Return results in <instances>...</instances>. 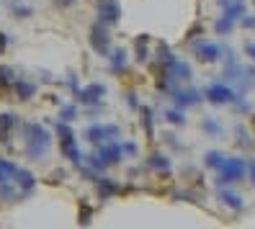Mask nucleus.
Segmentation results:
<instances>
[{
    "label": "nucleus",
    "mask_w": 255,
    "mask_h": 229,
    "mask_svg": "<svg viewBox=\"0 0 255 229\" xmlns=\"http://www.w3.org/2000/svg\"><path fill=\"white\" fill-rule=\"evenodd\" d=\"M165 121H170V124H175V126H183L186 124V116H183V109H168L165 111Z\"/></svg>",
    "instance_id": "412c9836"
},
{
    "label": "nucleus",
    "mask_w": 255,
    "mask_h": 229,
    "mask_svg": "<svg viewBox=\"0 0 255 229\" xmlns=\"http://www.w3.org/2000/svg\"><path fill=\"white\" fill-rule=\"evenodd\" d=\"M16 126H18V116L16 114H0V142L8 144Z\"/></svg>",
    "instance_id": "ddd939ff"
},
{
    "label": "nucleus",
    "mask_w": 255,
    "mask_h": 229,
    "mask_svg": "<svg viewBox=\"0 0 255 229\" xmlns=\"http://www.w3.org/2000/svg\"><path fill=\"white\" fill-rule=\"evenodd\" d=\"M13 183H16V188H18L23 196H28V193L36 188V178L28 173V170H23V167H18V170H16V175H13Z\"/></svg>",
    "instance_id": "f8f14e48"
},
{
    "label": "nucleus",
    "mask_w": 255,
    "mask_h": 229,
    "mask_svg": "<svg viewBox=\"0 0 255 229\" xmlns=\"http://www.w3.org/2000/svg\"><path fill=\"white\" fill-rule=\"evenodd\" d=\"M142 126L147 131V139L155 136V124H152V109H142Z\"/></svg>",
    "instance_id": "4be33fe9"
},
{
    "label": "nucleus",
    "mask_w": 255,
    "mask_h": 229,
    "mask_svg": "<svg viewBox=\"0 0 255 229\" xmlns=\"http://www.w3.org/2000/svg\"><path fill=\"white\" fill-rule=\"evenodd\" d=\"M147 41H149V36H139L137 39V62H147V57H149V52L144 47Z\"/></svg>",
    "instance_id": "a878e982"
},
{
    "label": "nucleus",
    "mask_w": 255,
    "mask_h": 229,
    "mask_svg": "<svg viewBox=\"0 0 255 229\" xmlns=\"http://www.w3.org/2000/svg\"><path fill=\"white\" fill-rule=\"evenodd\" d=\"M5 47H8V36H5L3 31H0V54L5 52Z\"/></svg>",
    "instance_id": "72a5a7b5"
},
{
    "label": "nucleus",
    "mask_w": 255,
    "mask_h": 229,
    "mask_svg": "<svg viewBox=\"0 0 255 229\" xmlns=\"http://www.w3.org/2000/svg\"><path fill=\"white\" fill-rule=\"evenodd\" d=\"M96 10H98V21L106 23V26H114L122 18V5H119V0H98Z\"/></svg>",
    "instance_id": "423d86ee"
},
{
    "label": "nucleus",
    "mask_w": 255,
    "mask_h": 229,
    "mask_svg": "<svg viewBox=\"0 0 255 229\" xmlns=\"http://www.w3.org/2000/svg\"><path fill=\"white\" fill-rule=\"evenodd\" d=\"M127 101H129L131 109H137V106H139V103H137V96H134V93H129V96H127Z\"/></svg>",
    "instance_id": "e433bc0d"
},
{
    "label": "nucleus",
    "mask_w": 255,
    "mask_h": 229,
    "mask_svg": "<svg viewBox=\"0 0 255 229\" xmlns=\"http://www.w3.org/2000/svg\"><path fill=\"white\" fill-rule=\"evenodd\" d=\"M114 136H119V126H114V124H93L85 131V139L93 144H103V142L114 139Z\"/></svg>",
    "instance_id": "0eeeda50"
},
{
    "label": "nucleus",
    "mask_w": 255,
    "mask_h": 229,
    "mask_svg": "<svg viewBox=\"0 0 255 229\" xmlns=\"http://www.w3.org/2000/svg\"><path fill=\"white\" fill-rule=\"evenodd\" d=\"M170 98H173V103L178 106V109H188V106H196V103H201V93H199V90H170Z\"/></svg>",
    "instance_id": "9b49d317"
},
{
    "label": "nucleus",
    "mask_w": 255,
    "mask_h": 229,
    "mask_svg": "<svg viewBox=\"0 0 255 229\" xmlns=\"http://www.w3.org/2000/svg\"><path fill=\"white\" fill-rule=\"evenodd\" d=\"M57 134H59V142H62V155L72 162V165H80L83 162V152L75 142V134L70 129V121H59L57 124Z\"/></svg>",
    "instance_id": "f03ea898"
},
{
    "label": "nucleus",
    "mask_w": 255,
    "mask_h": 229,
    "mask_svg": "<svg viewBox=\"0 0 255 229\" xmlns=\"http://www.w3.org/2000/svg\"><path fill=\"white\" fill-rule=\"evenodd\" d=\"M72 3H75V0H57V5H59V8H70Z\"/></svg>",
    "instance_id": "4c0bfd02"
},
{
    "label": "nucleus",
    "mask_w": 255,
    "mask_h": 229,
    "mask_svg": "<svg viewBox=\"0 0 255 229\" xmlns=\"http://www.w3.org/2000/svg\"><path fill=\"white\" fill-rule=\"evenodd\" d=\"M222 162H224V155H222V152H206V157H204V165H206V167L219 170Z\"/></svg>",
    "instance_id": "b1692460"
},
{
    "label": "nucleus",
    "mask_w": 255,
    "mask_h": 229,
    "mask_svg": "<svg viewBox=\"0 0 255 229\" xmlns=\"http://www.w3.org/2000/svg\"><path fill=\"white\" fill-rule=\"evenodd\" d=\"M201 129L209 131L212 136H219V134H222V124H219L217 118H204V121H201Z\"/></svg>",
    "instance_id": "393cba45"
},
{
    "label": "nucleus",
    "mask_w": 255,
    "mask_h": 229,
    "mask_svg": "<svg viewBox=\"0 0 255 229\" xmlns=\"http://www.w3.org/2000/svg\"><path fill=\"white\" fill-rule=\"evenodd\" d=\"M232 28H235V21H230L227 16H222V18L214 23V31H217L219 36H227V34H232Z\"/></svg>",
    "instance_id": "5701e85b"
},
{
    "label": "nucleus",
    "mask_w": 255,
    "mask_h": 229,
    "mask_svg": "<svg viewBox=\"0 0 255 229\" xmlns=\"http://www.w3.org/2000/svg\"><path fill=\"white\" fill-rule=\"evenodd\" d=\"M18 170V165L16 162H10V160H3L0 157V183H10L13 175H16Z\"/></svg>",
    "instance_id": "aec40b11"
},
{
    "label": "nucleus",
    "mask_w": 255,
    "mask_h": 229,
    "mask_svg": "<svg viewBox=\"0 0 255 229\" xmlns=\"http://www.w3.org/2000/svg\"><path fill=\"white\" fill-rule=\"evenodd\" d=\"M13 90H16L18 101H31L36 96V83H31V80H13Z\"/></svg>",
    "instance_id": "dca6fc26"
},
{
    "label": "nucleus",
    "mask_w": 255,
    "mask_h": 229,
    "mask_svg": "<svg viewBox=\"0 0 255 229\" xmlns=\"http://www.w3.org/2000/svg\"><path fill=\"white\" fill-rule=\"evenodd\" d=\"M13 85V70L0 65V88H10Z\"/></svg>",
    "instance_id": "cd10ccee"
},
{
    "label": "nucleus",
    "mask_w": 255,
    "mask_h": 229,
    "mask_svg": "<svg viewBox=\"0 0 255 229\" xmlns=\"http://www.w3.org/2000/svg\"><path fill=\"white\" fill-rule=\"evenodd\" d=\"M91 217H93V209L91 206H85V204H80V224L85 227V224H91Z\"/></svg>",
    "instance_id": "c756f323"
},
{
    "label": "nucleus",
    "mask_w": 255,
    "mask_h": 229,
    "mask_svg": "<svg viewBox=\"0 0 255 229\" xmlns=\"http://www.w3.org/2000/svg\"><path fill=\"white\" fill-rule=\"evenodd\" d=\"M91 47L101 54V57H109L111 52V34H109V26L106 23H93L91 28Z\"/></svg>",
    "instance_id": "20e7f679"
},
{
    "label": "nucleus",
    "mask_w": 255,
    "mask_h": 229,
    "mask_svg": "<svg viewBox=\"0 0 255 229\" xmlns=\"http://www.w3.org/2000/svg\"><path fill=\"white\" fill-rule=\"evenodd\" d=\"M72 118H78V106H62V111H59V121H72Z\"/></svg>",
    "instance_id": "bb28decb"
},
{
    "label": "nucleus",
    "mask_w": 255,
    "mask_h": 229,
    "mask_svg": "<svg viewBox=\"0 0 255 229\" xmlns=\"http://www.w3.org/2000/svg\"><path fill=\"white\" fill-rule=\"evenodd\" d=\"M96 155L103 160V165H106V167L119 165V162H122V144H116L114 139H109V142H103V144L98 147Z\"/></svg>",
    "instance_id": "1a4fd4ad"
},
{
    "label": "nucleus",
    "mask_w": 255,
    "mask_h": 229,
    "mask_svg": "<svg viewBox=\"0 0 255 229\" xmlns=\"http://www.w3.org/2000/svg\"><path fill=\"white\" fill-rule=\"evenodd\" d=\"M224 16L230 21H237L245 16V3L243 0H230V3H224Z\"/></svg>",
    "instance_id": "6ab92c4d"
},
{
    "label": "nucleus",
    "mask_w": 255,
    "mask_h": 229,
    "mask_svg": "<svg viewBox=\"0 0 255 229\" xmlns=\"http://www.w3.org/2000/svg\"><path fill=\"white\" fill-rule=\"evenodd\" d=\"M219 173L222 178L217 180L219 186H227V183H237V180H243L245 173H248V162L245 160H240V157H224L222 167H219Z\"/></svg>",
    "instance_id": "7ed1b4c3"
},
{
    "label": "nucleus",
    "mask_w": 255,
    "mask_h": 229,
    "mask_svg": "<svg viewBox=\"0 0 255 229\" xmlns=\"http://www.w3.org/2000/svg\"><path fill=\"white\" fill-rule=\"evenodd\" d=\"M248 170H250V180H253V186H255V160L248 162Z\"/></svg>",
    "instance_id": "c9c22d12"
},
{
    "label": "nucleus",
    "mask_w": 255,
    "mask_h": 229,
    "mask_svg": "<svg viewBox=\"0 0 255 229\" xmlns=\"http://www.w3.org/2000/svg\"><path fill=\"white\" fill-rule=\"evenodd\" d=\"M147 167L149 170H157V173H168L170 170V157L160 155V152H155V155L147 157Z\"/></svg>",
    "instance_id": "a211bd4d"
},
{
    "label": "nucleus",
    "mask_w": 255,
    "mask_h": 229,
    "mask_svg": "<svg viewBox=\"0 0 255 229\" xmlns=\"http://www.w3.org/2000/svg\"><path fill=\"white\" fill-rule=\"evenodd\" d=\"M109 65H111V72L114 75H122L127 70V52L124 49H114L109 54Z\"/></svg>",
    "instance_id": "f3484780"
},
{
    "label": "nucleus",
    "mask_w": 255,
    "mask_h": 229,
    "mask_svg": "<svg viewBox=\"0 0 255 229\" xmlns=\"http://www.w3.org/2000/svg\"><path fill=\"white\" fill-rule=\"evenodd\" d=\"M245 54H248L250 59H255V41H248V44H245Z\"/></svg>",
    "instance_id": "473e14b6"
},
{
    "label": "nucleus",
    "mask_w": 255,
    "mask_h": 229,
    "mask_svg": "<svg viewBox=\"0 0 255 229\" xmlns=\"http://www.w3.org/2000/svg\"><path fill=\"white\" fill-rule=\"evenodd\" d=\"M219 201L227 206V209H232V211H243V206H245L243 196L235 193V191H230V188H222V191H219Z\"/></svg>",
    "instance_id": "4468645a"
},
{
    "label": "nucleus",
    "mask_w": 255,
    "mask_h": 229,
    "mask_svg": "<svg viewBox=\"0 0 255 229\" xmlns=\"http://www.w3.org/2000/svg\"><path fill=\"white\" fill-rule=\"evenodd\" d=\"M67 88L70 90H78V78H75V75H70V78H67Z\"/></svg>",
    "instance_id": "f704fd0d"
},
{
    "label": "nucleus",
    "mask_w": 255,
    "mask_h": 229,
    "mask_svg": "<svg viewBox=\"0 0 255 229\" xmlns=\"http://www.w3.org/2000/svg\"><path fill=\"white\" fill-rule=\"evenodd\" d=\"M52 147V134L41 124H23V152L28 160H44Z\"/></svg>",
    "instance_id": "f257e3e1"
},
{
    "label": "nucleus",
    "mask_w": 255,
    "mask_h": 229,
    "mask_svg": "<svg viewBox=\"0 0 255 229\" xmlns=\"http://www.w3.org/2000/svg\"><path fill=\"white\" fill-rule=\"evenodd\" d=\"M193 54L201 62H217L222 57V47H217L214 41H199V44H193Z\"/></svg>",
    "instance_id": "9d476101"
},
{
    "label": "nucleus",
    "mask_w": 255,
    "mask_h": 229,
    "mask_svg": "<svg viewBox=\"0 0 255 229\" xmlns=\"http://www.w3.org/2000/svg\"><path fill=\"white\" fill-rule=\"evenodd\" d=\"M122 155H129V157H134V155H137V144H134V142H127V144H122Z\"/></svg>",
    "instance_id": "7c9ffc66"
},
{
    "label": "nucleus",
    "mask_w": 255,
    "mask_h": 229,
    "mask_svg": "<svg viewBox=\"0 0 255 229\" xmlns=\"http://www.w3.org/2000/svg\"><path fill=\"white\" fill-rule=\"evenodd\" d=\"M10 10H13V16H16V18H28V16H31V8L23 5V3H10Z\"/></svg>",
    "instance_id": "c85d7f7f"
},
{
    "label": "nucleus",
    "mask_w": 255,
    "mask_h": 229,
    "mask_svg": "<svg viewBox=\"0 0 255 229\" xmlns=\"http://www.w3.org/2000/svg\"><path fill=\"white\" fill-rule=\"evenodd\" d=\"M196 34H201V26H193L191 31H188V39H193V36H196Z\"/></svg>",
    "instance_id": "58836bf2"
},
{
    "label": "nucleus",
    "mask_w": 255,
    "mask_h": 229,
    "mask_svg": "<svg viewBox=\"0 0 255 229\" xmlns=\"http://www.w3.org/2000/svg\"><path fill=\"white\" fill-rule=\"evenodd\" d=\"M75 96H78V101L85 103V106H101L103 96H106V88H103L101 83H91L85 88H78V90H75Z\"/></svg>",
    "instance_id": "6e6552de"
},
{
    "label": "nucleus",
    "mask_w": 255,
    "mask_h": 229,
    "mask_svg": "<svg viewBox=\"0 0 255 229\" xmlns=\"http://www.w3.org/2000/svg\"><path fill=\"white\" fill-rule=\"evenodd\" d=\"M240 21H243V26H245V28H255V16H243Z\"/></svg>",
    "instance_id": "2f4dec72"
},
{
    "label": "nucleus",
    "mask_w": 255,
    "mask_h": 229,
    "mask_svg": "<svg viewBox=\"0 0 255 229\" xmlns=\"http://www.w3.org/2000/svg\"><path fill=\"white\" fill-rule=\"evenodd\" d=\"M96 188H98V196H101V198H114L119 191H122L116 180H111V178H101V175L96 178Z\"/></svg>",
    "instance_id": "2eb2a0df"
},
{
    "label": "nucleus",
    "mask_w": 255,
    "mask_h": 229,
    "mask_svg": "<svg viewBox=\"0 0 255 229\" xmlns=\"http://www.w3.org/2000/svg\"><path fill=\"white\" fill-rule=\"evenodd\" d=\"M206 98H209V103H214V106H224V103H235L240 96L235 93L232 85H227V83H214V85L206 88Z\"/></svg>",
    "instance_id": "39448f33"
},
{
    "label": "nucleus",
    "mask_w": 255,
    "mask_h": 229,
    "mask_svg": "<svg viewBox=\"0 0 255 229\" xmlns=\"http://www.w3.org/2000/svg\"><path fill=\"white\" fill-rule=\"evenodd\" d=\"M219 3H230V0H219Z\"/></svg>",
    "instance_id": "ea45409f"
}]
</instances>
